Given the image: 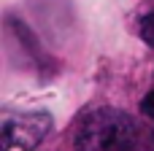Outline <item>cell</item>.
I'll list each match as a JSON object with an SVG mask.
<instances>
[{"label": "cell", "instance_id": "2", "mask_svg": "<svg viewBox=\"0 0 154 151\" xmlns=\"http://www.w3.org/2000/svg\"><path fill=\"white\" fill-rule=\"evenodd\" d=\"M51 113L27 111V113H5L3 119V143L22 151H35L51 132Z\"/></svg>", "mask_w": 154, "mask_h": 151}, {"label": "cell", "instance_id": "4", "mask_svg": "<svg viewBox=\"0 0 154 151\" xmlns=\"http://www.w3.org/2000/svg\"><path fill=\"white\" fill-rule=\"evenodd\" d=\"M141 111H143L146 116H152V119H154V89L143 95V100H141Z\"/></svg>", "mask_w": 154, "mask_h": 151}, {"label": "cell", "instance_id": "3", "mask_svg": "<svg viewBox=\"0 0 154 151\" xmlns=\"http://www.w3.org/2000/svg\"><path fill=\"white\" fill-rule=\"evenodd\" d=\"M141 38H143L149 46H154V14L143 16V22H141Z\"/></svg>", "mask_w": 154, "mask_h": 151}, {"label": "cell", "instance_id": "1", "mask_svg": "<svg viewBox=\"0 0 154 151\" xmlns=\"http://www.w3.org/2000/svg\"><path fill=\"white\" fill-rule=\"evenodd\" d=\"M135 138V122L125 111L97 108L81 119L73 138V151H133Z\"/></svg>", "mask_w": 154, "mask_h": 151}]
</instances>
